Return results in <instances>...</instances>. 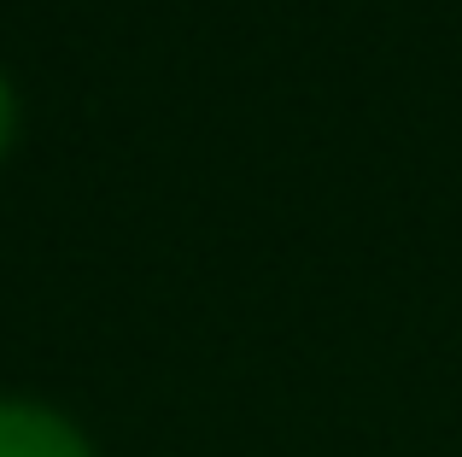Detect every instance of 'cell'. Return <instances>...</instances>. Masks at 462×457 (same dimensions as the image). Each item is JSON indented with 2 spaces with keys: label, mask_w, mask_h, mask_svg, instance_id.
Masks as SVG:
<instances>
[{
  "label": "cell",
  "mask_w": 462,
  "mask_h": 457,
  "mask_svg": "<svg viewBox=\"0 0 462 457\" xmlns=\"http://www.w3.org/2000/svg\"><path fill=\"white\" fill-rule=\"evenodd\" d=\"M6 141H12V94L0 82V153H6Z\"/></svg>",
  "instance_id": "obj_2"
},
{
  "label": "cell",
  "mask_w": 462,
  "mask_h": 457,
  "mask_svg": "<svg viewBox=\"0 0 462 457\" xmlns=\"http://www.w3.org/2000/svg\"><path fill=\"white\" fill-rule=\"evenodd\" d=\"M0 457H88V446L35 405H0Z\"/></svg>",
  "instance_id": "obj_1"
}]
</instances>
